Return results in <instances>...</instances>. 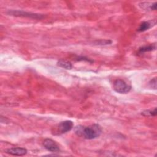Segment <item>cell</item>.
Masks as SVG:
<instances>
[{"instance_id":"cell-8","label":"cell","mask_w":157,"mask_h":157,"mask_svg":"<svg viewBox=\"0 0 157 157\" xmlns=\"http://www.w3.org/2000/svg\"><path fill=\"white\" fill-rule=\"evenodd\" d=\"M57 65L62 68L66 69H71L72 67V64L69 61L65 59H60L57 62Z\"/></svg>"},{"instance_id":"cell-5","label":"cell","mask_w":157,"mask_h":157,"mask_svg":"<svg viewBox=\"0 0 157 157\" xmlns=\"http://www.w3.org/2000/svg\"><path fill=\"white\" fill-rule=\"evenodd\" d=\"M43 145L49 151L58 152L59 151V147L58 144L51 139H45L43 142Z\"/></svg>"},{"instance_id":"cell-2","label":"cell","mask_w":157,"mask_h":157,"mask_svg":"<svg viewBox=\"0 0 157 157\" xmlns=\"http://www.w3.org/2000/svg\"><path fill=\"white\" fill-rule=\"evenodd\" d=\"M74 126L73 122L71 120H65L60 122L54 128V131L52 134L55 135H60L70 131Z\"/></svg>"},{"instance_id":"cell-1","label":"cell","mask_w":157,"mask_h":157,"mask_svg":"<svg viewBox=\"0 0 157 157\" xmlns=\"http://www.w3.org/2000/svg\"><path fill=\"white\" fill-rule=\"evenodd\" d=\"M75 133L86 139H93L98 137L102 133V128L98 124H93L89 126H77L74 129Z\"/></svg>"},{"instance_id":"cell-11","label":"cell","mask_w":157,"mask_h":157,"mask_svg":"<svg viewBox=\"0 0 157 157\" xmlns=\"http://www.w3.org/2000/svg\"><path fill=\"white\" fill-rule=\"evenodd\" d=\"M149 85L151 86V88H152L153 89H156V77L152 78L150 81Z\"/></svg>"},{"instance_id":"cell-9","label":"cell","mask_w":157,"mask_h":157,"mask_svg":"<svg viewBox=\"0 0 157 157\" xmlns=\"http://www.w3.org/2000/svg\"><path fill=\"white\" fill-rule=\"evenodd\" d=\"M155 49H156V45L155 44L150 45H147V46H143V47L139 48V53H143L144 52L152 51V50H154Z\"/></svg>"},{"instance_id":"cell-7","label":"cell","mask_w":157,"mask_h":157,"mask_svg":"<svg viewBox=\"0 0 157 157\" xmlns=\"http://www.w3.org/2000/svg\"><path fill=\"white\" fill-rule=\"evenodd\" d=\"M155 24H156L155 20L144 21L140 25L137 31L139 32H143V31H147L148 29H150V28H151L152 26H153L154 25H155Z\"/></svg>"},{"instance_id":"cell-3","label":"cell","mask_w":157,"mask_h":157,"mask_svg":"<svg viewBox=\"0 0 157 157\" xmlns=\"http://www.w3.org/2000/svg\"><path fill=\"white\" fill-rule=\"evenodd\" d=\"M113 89L118 93L126 94L130 91L131 86L123 80L117 79L113 82Z\"/></svg>"},{"instance_id":"cell-4","label":"cell","mask_w":157,"mask_h":157,"mask_svg":"<svg viewBox=\"0 0 157 157\" xmlns=\"http://www.w3.org/2000/svg\"><path fill=\"white\" fill-rule=\"evenodd\" d=\"M7 13L16 17H28L34 19H41L43 16L40 14L34 13L31 12H27L23 10H10L7 12Z\"/></svg>"},{"instance_id":"cell-10","label":"cell","mask_w":157,"mask_h":157,"mask_svg":"<svg viewBox=\"0 0 157 157\" xmlns=\"http://www.w3.org/2000/svg\"><path fill=\"white\" fill-rule=\"evenodd\" d=\"M156 114H157L156 108H155L152 110H146L142 112V115H143L144 116H156Z\"/></svg>"},{"instance_id":"cell-6","label":"cell","mask_w":157,"mask_h":157,"mask_svg":"<svg viewBox=\"0 0 157 157\" xmlns=\"http://www.w3.org/2000/svg\"><path fill=\"white\" fill-rule=\"evenodd\" d=\"M7 153L13 156H23L27 153V150L21 147H13L6 150Z\"/></svg>"}]
</instances>
